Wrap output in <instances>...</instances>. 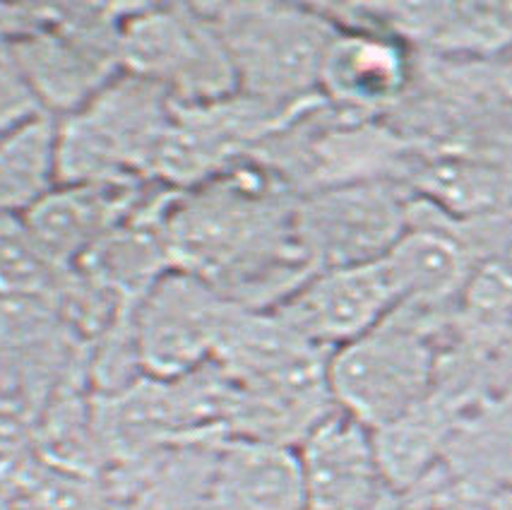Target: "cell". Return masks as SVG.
I'll return each mask as SVG.
<instances>
[{
    "mask_svg": "<svg viewBox=\"0 0 512 510\" xmlns=\"http://www.w3.org/2000/svg\"><path fill=\"white\" fill-rule=\"evenodd\" d=\"M222 34L238 94L296 111L318 97L320 68L337 22L323 5L205 3Z\"/></svg>",
    "mask_w": 512,
    "mask_h": 510,
    "instance_id": "cell-1",
    "label": "cell"
},
{
    "mask_svg": "<svg viewBox=\"0 0 512 510\" xmlns=\"http://www.w3.org/2000/svg\"><path fill=\"white\" fill-rule=\"evenodd\" d=\"M171 116L169 94L123 70L85 106L56 118V183L152 181Z\"/></svg>",
    "mask_w": 512,
    "mask_h": 510,
    "instance_id": "cell-2",
    "label": "cell"
},
{
    "mask_svg": "<svg viewBox=\"0 0 512 510\" xmlns=\"http://www.w3.org/2000/svg\"><path fill=\"white\" fill-rule=\"evenodd\" d=\"M440 383L436 325L392 311L373 330L347 342L327 359V388L337 412L368 431L392 424Z\"/></svg>",
    "mask_w": 512,
    "mask_h": 510,
    "instance_id": "cell-3",
    "label": "cell"
},
{
    "mask_svg": "<svg viewBox=\"0 0 512 510\" xmlns=\"http://www.w3.org/2000/svg\"><path fill=\"white\" fill-rule=\"evenodd\" d=\"M130 8L133 3H53L44 27L10 44L46 114H73L123 73Z\"/></svg>",
    "mask_w": 512,
    "mask_h": 510,
    "instance_id": "cell-4",
    "label": "cell"
},
{
    "mask_svg": "<svg viewBox=\"0 0 512 510\" xmlns=\"http://www.w3.org/2000/svg\"><path fill=\"white\" fill-rule=\"evenodd\" d=\"M123 68L176 106L238 92L234 65L205 3H133L123 22Z\"/></svg>",
    "mask_w": 512,
    "mask_h": 510,
    "instance_id": "cell-5",
    "label": "cell"
},
{
    "mask_svg": "<svg viewBox=\"0 0 512 510\" xmlns=\"http://www.w3.org/2000/svg\"><path fill=\"white\" fill-rule=\"evenodd\" d=\"M412 193L395 181L320 188L296 200V236L313 270L380 260L409 227Z\"/></svg>",
    "mask_w": 512,
    "mask_h": 510,
    "instance_id": "cell-6",
    "label": "cell"
},
{
    "mask_svg": "<svg viewBox=\"0 0 512 510\" xmlns=\"http://www.w3.org/2000/svg\"><path fill=\"white\" fill-rule=\"evenodd\" d=\"M238 308L195 272L159 280L130 311L142 371L150 378H181L212 364Z\"/></svg>",
    "mask_w": 512,
    "mask_h": 510,
    "instance_id": "cell-7",
    "label": "cell"
},
{
    "mask_svg": "<svg viewBox=\"0 0 512 510\" xmlns=\"http://www.w3.org/2000/svg\"><path fill=\"white\" fill-rule=\"evenodd\" d=\"M303 109L282 111L238 92L210 104H174L152 181L174 191L202 186L253 157L272 133Z\"/></svg>",
    "mask_w": 512,
    "mask_h": 510,
    "instance_id": "cell-8",
    "label": "cell"
},
{
    "mask_svg": "<svg viewBox=\"0 0 512 510\" xmlns=\"http://www.w3.org/2000/svg\"><path fill=\"white\" fill-rule=\"evenodd\" d=\"M380 260L395 289V311L433 325L474 284L476 258L464 231L414 193L409 227Z\"/></svg>",
    "mask_w": 512,
    "mask_h": 510,
    "instance_id": "cell-9",
    "label": "cell"
},
{
    "mask_svg": "<svg viewBox=\"0 0 512 510\" xmlns=\"http://www.w3.org/2000/svg\"><path fill=\"white\" fill-rule=\"evenodd\" d=\"M397 308L383 260L315 270L270 313L311 345L335 352Z\"/></svg>",
    "mask_w": 512,
    "mask_h": 510,
    "instance_id": "cell-10",
    "label": "cell"
},
{
    "mask_svg": "<svg viewBox=\"0 0 512 510\" xmlns=\"http://www.w3.org/2000/svg\"><path fill=\"white\" fill-rule=\"evenodd\" d=\"M323 8L339 27L378 29L433 53L486 56L512 46V3H359Z\"/></svg>",
    "mask_w": 512,
    "mask_h": 510,
    "instance_id": "cell-11",
    "label": "cell"
},
{
    "mask_svg": "<svg viewBox=\"0 0 512 510\" xmlns=\"http://www.w3.org/2000/svg\"><path fill=\"white\" fill-rule=\"evenodd\" d=\"M414 80L409 46L392 34L366 27H339L320 68L318 97L359 118H383L407 99Z\"/></svg>",
    "mask_w": 512,
    "mask_h": 510,
    "instance_id": "cell-12",
    "label": "cell"
},
{
    "mask_svg": "<svg viewBox=\"0 0 512 510\" xmlns=\"http://www.w3.org/2000/svg\"><path fill=\"white\" fill-rule=\"evenodd\" d=\"M296 453L303 510H375L388 491L371 431L337 409L303 438Z\"/></svg>",
    "mask_w": 512,
    "mask_h": 510,
    "instance_id": "cell-13",
    "label": "cell"
},
{
    "mask_svg": "<svg viewBox=\"0 0 512 510\" xmlns=\"http://www.w3.org/2000/svg\"><path fill=\"white\" fill-rule=\"evenodd\" d=\"M147 183H56L22 210L27 229L58 268L70 270L138 210Z\"/></svg>",
    "mask_w": 512,
    "mask_h": 510,
    "instance_id": "cell-14",
    "label": "cell"
},
{
    "mask_svg": "<svg viewBox=\"0 0 512 510\" xmlns=\"http://www.w3.org/2000/svg\"><path fill=\"white\" fill-rule=\"evenodd\" d=\"M202 510H303L296 448L238 436L219 438Z\"/></svg>",
    "mask_w": 512,
    "mask_h": 510,
    "instance_id": "cell-15",
    "label": "cell"
},
{
    "mask_svg": "<svg viewBox=\"0 0 512 510\" xmlns=\"http://www.w3.org/2000/svg\"><path fill=\"white\" fill-rule=\"evenodd\" d=\"M445 395L436 393L392 424L371 431L380 472L392 491H409L440 472L445 441L450 434Z\"/></svg>",
    "mask_w": 512,
    "mask_h": 510,
    "instance_id": "cell-16",
    "label": "cell"
},
{
    "mask_svg": "<svg viewBox=\"0 0 512 510\" xmlns=\"http://www.w3.org/2000/svg\"><path fill=\"white\" fill-rule=\"evenodd\" d=\"M65 272L41 251L22 212L0 215V301L51 304Z\"/></svg>",
    "mask_w": 512,
    "mask_h": 510,
    "instance_id": "cell-17",
    "label": "cell"
},
{
    "mask_svg": "<svg viewBox=\"0 0 512 510\" xmlns=\"http://www.w3.org/2000/svg\"><path fill=\"white\" fill-rule=\"evenodd\" d=\"M41 116L51 114L41 106L13 46L0 41V138L29 126Z\"/></svg>",
    "mask_w": 512,
    "mask_h": 510,
    "instance_id": "cell-18",
    "label": "cell"
},
{
    "mask_svg": "<svg viewBox=\"0 0 512 510\" xmlns=\"http://www.w3.org/2000/svg\"><path fill=\"white\" fill-rule=\"evenodd\" d=\"M39 458L37 436L20 412L0 402V486H13Z\"/></svg>",
    "mask_w": 512,
    "mask_h": 510,
    "instance_id": "cell-19",
    "label": "cell"
},
{
    "mask_svg": "<svg viewBox=\"0 0 512 510\" xmlns=\"http://www.w3.org/2000/svg\"><path fill=\"white\" fill-rule=\"evenodd\" d=\"M493 491H486L472 479H452L445 482L443 474H436L428 486L426 510H491Z\"/></svg>",
    "mask_w": 512,
    "mask_h": 510,
    "instance_id": "cell-20",
    "label": "cell"
},
{
    "mask_svg": "<svg viewBox=\"0 0 512 510\" xmlns=\"http://www.w3.org/2000/svg\"><path fill=\"white\" fill-rule=\"evenodd\" d=\"M428 486H431V479L426 484L416 486V489L409 491H385V496L380 498V503L375 510H426L428 508Z\"/></svg>",
    "mask_w": 512,
    "mask_h": 510,
    "instance_id": "cell-21",
    "label": "cell"
},
{
    "mask_svg": "<svg viewBox=\"0 0 512 510\" xmlns=\"http://www.w3.org/2000/svg\"><path fill=\"white\" fill-rule=\"evenodd\" d=\"M0 510H44L34 498H29L25 491L20 489H8L3 494V503Z\"/></svg>",
    "mask_w": 512,
    "mask_h": 510,
    "instance_id": "cell-22",
    "label": "cell"
},
{
    "mask_svg": "<svg viewBox=\"0 0 512 510\" xmlns=\"http://www.w3.org/2000/svg\"><path fill=\"white\" fill-rule=\"evenodd\" d=\"M491 510H512V484L493 491Z\"/></svg>",
    "mask_w": 512,
    "mask_h": 510,
    "instance_id": "cell-23",
    "label": "cell"
},
{
    "mask_svg": "<svg viewBox=\"0 0 512 510\" xmlns=\"http://www.w3.org/2000/svg\"><path fill=\"white\" fill-rule=\"evenodd\" d=\"M0 503H3V494H0Z\"/></svg>",
    "mask_w": 512,
    "mask_h": 510,
    "instance_id": "cell-24",
    "label": "cell"
}]
</instances>
